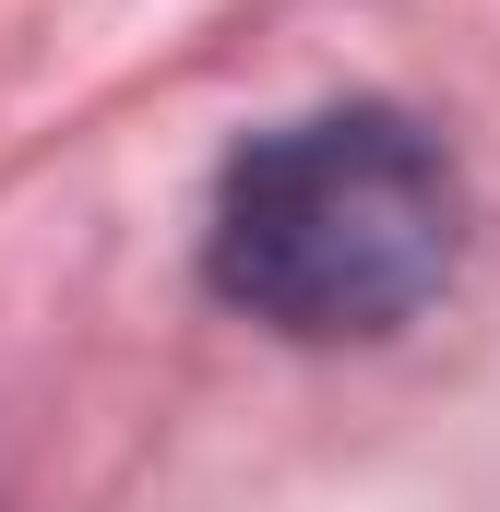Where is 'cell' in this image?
I'll return each instance as SVG.
<instances>
[{
    "label": "cell",
    "instance_id": "cell-1",
    "mask_svg": "<svg viewBox=\"0 0 500 512\" xmlns=\"http://www.w3.org/2000/svg\"><path fill=\"white\" fill-rule=\"evenodd\" d=\"M453 251H465V179L441 131H417L405 108H310L250 131L203 227L215 298L298 346L405 334L453 286Z\"/></svg>",
    "mask_w": 500,
    "mask_h": 512
}]
</instances>
